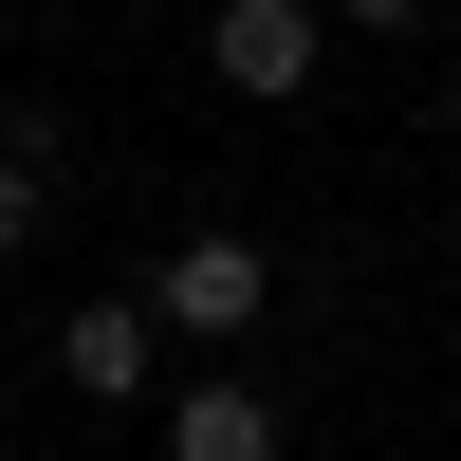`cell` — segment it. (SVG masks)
Wrapping results in <instances>:
<instances>
[{
	"instance_id": "obj_1",
	"label": "cell",
	"mask_w": 461,
	"mask_h": 461,
	"mask_svg": "<svg viewBox=\"0 0 461 461\" xmlns=\"http://www.w3.org/2000/svg\"><path fill=\"white\" fill-rule=\"evenodd\" d=\"M148 314H167V351H258V314H277V240H240V221H185V240H148Z\"/></svg>"
},
{
	"instance_id": "obj_2",
	"label": "cell",
	"mask_w": 461,
	"mask_h": 461,
	"mask_svg": "<svg viewBox=\"0 0 461 461\" xmlns=\"http://www.w3.org/2000/svg\"><path fill=\"white\" fill-rule=\"evenodd\" d=\"M314 56H332V0H203V74H221L240 111H295Z\"/></svg>"
},
{
	"instance_id": "obj_3",
	"label": "cell",
	"mask_w": 461,
	"mask_h": 461,
	"mask_svg": "<svg viewBox=\"0 0 461 461\" xmlns=\"http://www.w3.org/2000/svg\"><path fill=\"white\" fill-rule=\"evenodd\" d=\"M56 388L74 406H167V314L148 295H74L56 314Z\"/></svg>"
},
{
	"instance_id": "obj_4",
	"label": "cell",
	"mask_w": 461,
	"mask_h": 461,
	"mask_svg": "<svg viewBox=\"0 0 461 461\" xmlns=\"http://www.w3.org/2000/svg\"><path fill=\"white\" fill-rule=\"evenodd\" d=\"M148 425H167V461H277V443H295L258 369H167V406H148Z\"/></svg>"
},
{
	"instance_id": "obj_5",
	"label": "cell",
	"mask_w": 461,
	"mask_h": 461,
	"mask_svg": "<svg viewBox=\"0 0 461 461\" xmlns=\"http://www.w3.org/2000/svg\"><path fill=\"white\" fill-rule=\"evenodd\" d=\"M56 111H19V148H0V258H37V240H56Z\"/></svg>"
},
{
	"instance_id": "obj_6",
	"label": "cell",
	"mask_w": 461,
	"mask_h": 461,
	"mask_svg": "<svg viewBox=\"0 0 461 461\" xmlns=\"http://www.w3.org/2000/svg\"><path fill=\"white\" fill-rule=\"evenodd\" d=\"M332 19H351V37H425L443 0H332Z\"/></svg>"
},
{
	"instance_id": "obj_7",
	"label": "cell",
	"mask_w": 461,
	"mask_h": 461,
	"mask_svg": "<svg viewBox=\"0 0 461 461\" xmlns=\"http://www.w3.org/2000/svg\"><path fill=\"white\" fill-rule=\"evenodd\" d=\"M443 148H461V74H443Z\"/></svg>"
},
{
	"instance_id": "obj_8",
	"label": "cell",
	"mask_w": 461,
	"mask_h": 461,
	"mask_svg": "<svg viewBox=\"0 0 461 461\" xmlns=\"http://www.w3.org/2000/svg\"><path fill=\"white\" fill-rule=\"evenodd\" d=\"M0 461H19V406H0Z\"/></svg>"
}]
</instances>
